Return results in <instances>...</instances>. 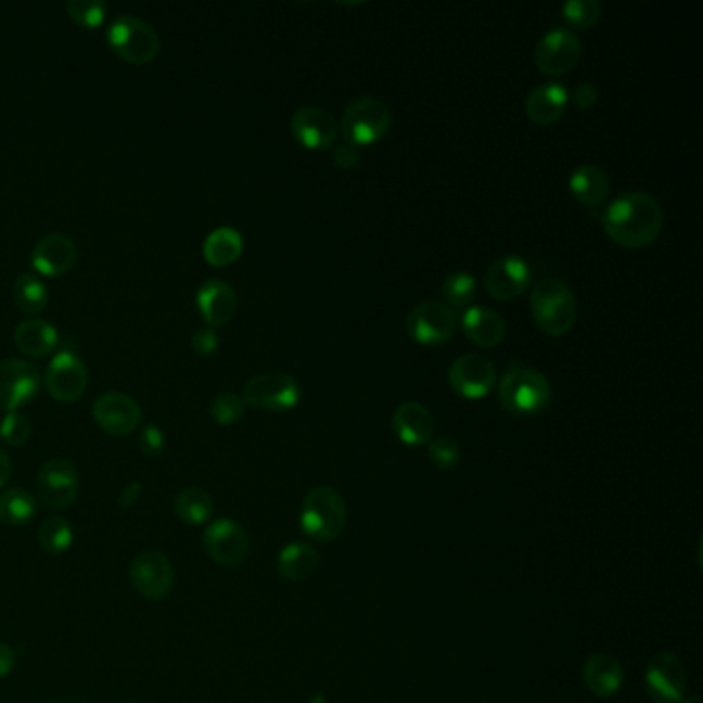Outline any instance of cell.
I'll return each mask as SVG.
<instances>
[{
  "mask_svg": "<svg viewBox=\"0 0 703 703\" xmlns=\"http://www.w3.org/2000/svg\"><path fill=\"white\" fill-rule=\"evenodd\" d=\"M602 226L609 238L623 248H646L661 235L664 213L652 194L631 190L606 205Z\"/></svg>",
  "mask_w": 703,
  "mask_h": 703,
  "instance_id": "cell-1",
  "label": "cell"
},
{
  "mask_svg": "<svg viewBox=\"0 0 703 703\" xmlns=\"http://www.w3.org/2000/svg\"><path fill=\"white\" fill-rule=\"evenodd\" d=\"M531 310L540 331L559 336L572 331V327L576 324L578 304L574 291L565 281L545 277L533 287Z\"/></svg>",
  "mask_w": 703,
  "mask_h": 703,
  "instance_id": "cell-2",
  "label": "cell"
},
{
  "mask_svg": "<svg viewBox=\"0 0 703 703\" xmlns=\"http://www.w3.org/2000/svg\"><path fill=\"white\" fill-rule=\"evenodd\" d=\"M551 396L547 375L524 363H512L499 380V400L510 413H540L549 407Z\"/></svg>",
  "mask_w": 703,
  "mask_h": 703,
  "instance_id": "cell-3",
  "label": "cell"
},
{
  "mask_svg": "<svg viewBox=\"0 0 703 703\" xmlns=\"http://www.w3.org/2000/svg\"><path fill=\"white\" fill-rule=\"evenodd\" d=\"M302 531L318 542H331L341 537L347 522V506L343 496L329 485L314 487L304 497L299 512Z\"/></svg>",
  "mask_w": 703,
  "mask_h": 703,
  "instance_id": "cell-4",
  "label": "cell"
},
{
  "mask_svg": "<svg viewBox=\"0 0 703 703\" xmlns=\"http://www.w3.org/2000/svg\"><path fill=\"white\" fill-rule=\"evenodd\" d=\"M391 125H393L391 107L378 98L366 95L353 100L352 104L345 107L338 128L343 130L345 141L359 149L361 145H372L380 139H384L386 132L391 130Z\"/></svg>",
  "mask_w": 703,
  "mask_h": 703,
  "instance_id": "cell-5",
  "label": "cell"
},
{
  "mask_svg": "<svg viewBox=\"0 0 703 703\" xmlns=\"http://www.w3.org/2000/svg\"><path fill=\"white\" fill-rule=\"evenodd\" d=\"M107 43L116 56L130 64L151 63L162 46L155 27L135 15H120L112 22Z\"/></svg>",
  "mask_w": 703,
  "mask_h": 703,
  "instance_id": "cell-6",
  "label": "cell"
},
{
  "mask_svg": "<svg viewBox=\"0 0 703 703\" xmlns=\"http://www.w3.org/2000/svg\"><path fill=\"white\" fill-rule=\"evenodd\" d=\"M36 494L48 510H68L81 494V478L75 464L66 458H50L43 462L36 478Z\"/></svg>",
  "mask_w": 703,
  "mask_h": 703,
  "instance_id": "cell-7",
  "label": "cell"
},
{
  "mask_svg": "<svg viewBox=\"0 0 703 703\" xmlns=\"http://www.w3.org/2000/svg\"><path fill=\"white\" fill-rule=\"evenodd\" d=\"M302 398V386L285 372L258 373L250 378L242 393V400L250 407L283 413L293 409Z\"/></svg>",
  "mask_w": 703,
  "mask_h": 703,
  "instance_id": "cell-8",
  "label": "cell"
},
{
  "mask_svg": "<svg viewBox=\"0 0 703 703\" xmlns=\"http://www.w3.org/2000/svg\"><path fill=\"white\" fill-rule=\"evenodd\" d=\"M456 329V311L439 299L419 302L407 316V332L421 345H444L455 336Z\"/></svg>",
  "mask_w": 703,
  "mask_h": 703,
  "instance_id": "cell-9",
  "label": "cell"
},
{
  "mask_svg": "<svg viewBox=\"0 0 703 703\" xmlns=\"http://www.w3.org/2000/svg\"><path fill=\"white\" fill-rule=\"evenodd\" d=\"M128 578L132 588L149 600H164L171 595L176 574L166 553L149 549L130 561Z\"/></svg>",
  "mask_w": 703,
  "mask_h": 703,
  "instance_id": "cell-10",
  "label": "cell"
},
{
  "mask_svg": "<svg viewBox=\"0 0 703 703\" xmlns=\"http://www.w3.org/2000/svg\"><path fill=\"white\" fill-rule=\"evenodd\" d=\"M208 558L223 567H240L250 555L248 533L231 517H217L203 533Z\"/></svg>",
  "mask_w": 703,
  "mask_h": 703,
  "instance_id": "cell-11",
  "label": "cell"
},
{
  "mask_svg": "<svg viewBox=\"0 0 703 703\" xmlns=\"http://www.w3.org/2000/svg\"><path fill=\"white\" fill-rule=\"evenodd\" d=\"M40 372L25 359L0 361V409L15 413L40 393Z\"/></svg>",
  "mask_w": 703,
  "mask_h": 703,
  "instance_id": "cell-12",
  "label": "cell"
},
{
  "mask_svg": "<svg viewBox=\"0 0 703 703\" xmlns=\"http://www.w3.org/2000/svg\"><path fill=\"white\" fill-rule=\"evenodd\" d=\"M581 56V42L572 29L555 27L549 29L537 43L535 64L545 75L570 73Z\"/></svg>",
  "mask_w": 703,
  "mask_h": 703,
  "instance_id": "cell-13",
  "label": "cell"
},
{
  "mask_svg": "<svg viewBox=\"0 0 703 703\" xmlns=\"http://www.w3.org/2000/svg\"><path fill=\"white\" fill-rule=\"evenodd\" d=\"M450 386L464 398H483L496 386L497 370L494 361L478 353H464L456 357L448 370Z\"/></svg>",
  "mask_w": 703,
  "mask_h": 703,
  "instance_id": "cell-14",
  "label": "cell"
},
{
  "mask_svg": "<svg viewBox=\"0 0 703 703\" xmlns=\"http://www.w3.org/2000/svg\"><path fill=\"white\" fill-rule=\"evenodd\" d=\"M93 419L105 434L123 437L143 423V409L128 394L105 393L93 402Z\"/></svg>",
  "mask_w": 703,
  "mask_h": 703,
  "instance_id": "cell-15",
  "label": "cell"
},
{
  "mask_svg": "<svg viewBox=\"0 0 703 703\" xmlns=\"http://www.w3.org/2000/svg\"><path fill=\"white\" fill-rule=\"evenodd\" d=\"M685 687L687 673L682 662L675 654L661 652L648 662L646 689L654 702L681 703L685 700Z\"/></svg>",
  "mask_w": 703,
  "mask_h": 703,
  "instance_id": "cell-16",
  "label": "cell"
},
{
  "mask_svg": "<svg viewBox=\"0 0 703 703\" xmlns=\"http://www.w3.org/2000/svg\"><path fill=\"white\" fill-rule=\"evenodd\" d=\"M46 386L61 402H75L84 396L87 388V368L84 359L73 352L63 349L56 353L52 363L46 370Z\"/></svg>",
  "mask_w": 703,
  "mask_h": 703,
  "instance_id": "cell-17",
  "label": "cell"
},
{
  "mask_svg": "<svg viewBox=\"0 0 703 703\" xmlns=\"http://www.w3.org/2000/svg\"><path fill=\"white\" fill-rule=\"evenodd\" d=\"M485 290L496 299H516L533 283L531 265L516 254L497 258L483 277Z\"/></svg>",
  "mask_w": 703,
  "mask_h": 703,
  "instance_id": "cell-18",
  "label": "cell"
},
{
  "mask_svg": "<svg viewBox=\"0 0 703 703\" xmlns=\"http://www.w3.org/2000/svg\"><path fill=\"white\" fill-rule=\"evenodd\" d=\"M291 132L293 137L308 149H329L334 145L336 137H338V120L332 116L329 110L324 107H316V105H308V107H299L290 123Z\"/></svg>",
  "mask_w": 703,
  "mask_h": 703,
  "instance_id": "cell-19",
  "label": "cell"
},
{
  "mask_svg": "<svg viewBox=\"0 0 703 703\" xmlns=\"http://www.w3.org/2000/svg\"><path fill=\"white\" fill-rule=\"evenodd\" d=\"M77 244L64 233H48L31 250V267L43 277H61L75 267Z\"/></svg>",
  "mask_w": 703,
  "mask_h": 703,
  "instance_id": "cell-20",
  "label": "cell"
},
{
  "mask_svg": "<svg viewBox=\"0 0 703 703\" xmlns=\"http://www.w3.org/2000/svg\"><path fill=\"white\" fill-rule=\"evenodd\" d=\"M196 306L210 329L226 327L238 310V297L231 285L221 279H208L196 291Z\"/></svg>",
  "mask_w": 703,
  "mask_h": 703,
  "instance_id": "cell-21",
  "label": "cell"
},
{
  "mask_svg": "<svg viewBox=\"0 0 703 703\" xmlns=\"http://www.w3.org/2000/svg\"><path fill=\"white\" fill-rule=\"evenodd\" d=\"M393 430L396 437L407 446H421L432 439L435 419L432 411L421 402H402L393 414Z\"/></svg>",
  "mask_w": 703,
  "mask_h": 703,
  "instance_id": "cell-22",
  "label": "cell"
},
{
  "mask_svg": "<svg viewBox=\"0 0 703 703\" xmlns=\"http://www.w3.org/2000/svg\"><path fill=\"white\" fill-rule=\"evenodd\" d=\"M567 102H570V91L565 85L542 84L528 93L524 110L533 123L553 125L563 116Z\"/></svg>",
  "mask_w": 703,
  "mask_h": 703,
  "instance_id": "cell-23",
  "label": "cell"
},
{
  "mask_svg": "<svg viewBox=\"0 0 703 703\" xmlns=\"http://www.w3.org/2000/svg\"><path fill=\"white\" fill-rule=\"evenodd\" d=\"M462 331L466 336L485 349L497 347L506 336V322L494 308L487 306H471L462 314Z\"/></svg>",
  "mask_w": 703,
  "mask_h": 703,
  "instance_id": "cell-24",
  "label": "cell"
},
{
  "mask_svg": "<svg viewBox=\"0 0 703 703\" xmlns=\"http://www.w3.org/2000/svg\"><path fill=\"white\" fill-rule=\"evenodd\" d=\"M581 677L586 687L597 695V698H613L623 685V666L609 654H592L581 670Z\"/></svg>",
  "mask_w": 703,
  "mask_h": 703,
  "instance_id": "cell-25",
  "label": "cell"
},
{
  "mask_svg": "<svg viewBox=\"0 0 703 703\" xmlns=\"http://www.w3.org/2000/svg\"><path fill=\"white\" fill-rule=\"evenodd\" d=\"M570 190L584 207H600L609 199V176L602 167L581 164L570 176Z\"/></svg>",
  "mask_w": 703,
  "mask_h": 703,
  "instance_id": "cell-26",
  "label": "cell"
},
{
  "mask_svg": "<svg viewBox=\"0 0 703 703\" xmlns=\"http://www.w3.org/2000/svg\"><path fill=\"white\" fill-rule=\"evenodd\" d=\"M15 345L29 357H46L56 352L59 331L42 318H31L15 329Z\"/></svg>",
  "mask_w": 703,
  "mask_h": 703,
  "instance_id": "cell-27",
  "label": "cell"
},
{
  "mask_svg": "<svg viewBox=\"0 0 703 703\" xmlns=\"http://www.w3.org/2000/svg\"><path fill=\"white\" fill-rule=\"evenodd\" d=\"M318 565H320V555L308 542H291L281 551L277 561L279 576L293 584L311 578Z\"/></svg>",
  "mask_w": 703,
  "mask_h": 703,
  "instance_id": "cell-28",
  "label": "cell"
},
{
  "mask_svg": "<svg viewBox=\"0 0 703 703\" xmlns=\"http://www.w3.org/2000/svg\"><path fill=\"white\" fill-rule=\"evenodd\" d=\"M242 250H244V238L238 229L217 228L208 233L203 254L208 265L228 267L240 258Z\"/></svg>",
  "mask_w": 703,
  "mask_h": 703,
  "instance_id": "cell-29",
  "label": "cell"
},
{
  "mask_svg": "<svg viewBox=\"0 0 703 703\" xmlns=\"http://www.w3.org/2000/svg\"><path fill=\"white\" fill-rule=\"evenodd\" d=\"M174 512L184 524L201 526L215 514V501L203 487H184L174 499Z\"/></svg>",
  "mask_w": 703,
  "mask_h": 703,
  "instance_id": "cell-30",
  "label": "cell"
},
{
  "mask_svg": "<svg viewBox=\"0 0 703 703\" xmlns=\"http://www.w3.org/2000/svg\"><path fill=\"white\" fill-rule=\"evenodd\" d=\"M38 514L36 497L25 489H7L0 496V520L9 526H25Z\"/></svg>",
  "mask_w": 703,
  "mask_h": 703,
  "instance_id": "cell-31",
  "label": "cell"
},
{
  "mask_svg": "<svg viewBox=\"0 0 703 703\" xmlns=\"http://www.w3.org/2000/svg\"><path fill=\"white\" fill-rule=\"evenodd\" d=\"M38 540L48 555H64L75 540L73 526L63 516H50L38 526Z\"/></svg>",
  "mask_w": 703,
  "mask_h": 703,
  "instance_id": "cell-32",
  "label": "cell"
},
{
  "mask_svg": "<svg viewBox=\"0 0 703 703\" xmlns=\"http://www.w3.org/2000/svg\"><path fill=\"white\" fill-rule=\"evenodd\" d=\"M13 297L20 310L25 314H40L48 306V287L38 274L23 272L13 285Z\"/></svg>",
  "mask_w": 703,
  "mask_h": 703,
  "instance_id": "cell-33",
  "label": "cell"
},
{
  "mask_svg": "<svg viewBox=\"0 0 703 703\" xmlns=\"http://www.w3.org/2000/svg\"><path fill=\"white\" fill-rule=\"evenodd\" d=\"M442 295L450 308H471L476 297V279L466 270H456L446 277L442 285Z\"/></svg>",
  "mask_w": 703,
  "mask_h": 703,
  "instance_id": "cell-34",
  "label": "cell"
},
{
  "mask_svg": "<svg viewBox=\"0 0 703 703\" xmlns=\"http://www.w3.org/2000/svg\"><path fill=\"white\" fill-rule=\"evenodd\" d=\"M66 13L71 20L77 23L84 29H95L104 23L107 15L105 2L100 0H68L66 2Z\"/></svg>",
  "mask_w": 703,
  "mask_h": 703,
  "instance_id": "cell-35",
  "label": "cell"
},
{
  "mask_svg": "<svg viewBox=\"0 0 703 703\" xmlns=\"http://www.w3.org/2000/svg\"><path fill=\"white\" fill-rule=\"evenodd\" d=\"M561 13L570 25L586 29L599 22L600 15H602V2L600 0H567L561 7Z\"/></svg>",
  "mask_w": 703,
  "mask_h": 703,
  "instance_id": "cell-36",
  "label": "cell"
},
{
  "mask_svg": "<svg viewBox=\"0 0 703 703\" xmlns=\"http://www.w3.org/2000/svg\"><path fill=\"white\" fill-rule=\"evenodd\" d=\"M210 419L219 425H233L244 417V400L233 393H219L210 400Z\"/></svg>",
  "mask_w": 703,
  "mask_h": 703,
  "instance_id": "cell-37",
  "label": "cell"
},
{
  "mask_svg": "<svg viewBox=\"0 0 703 703\" xmlns=\"http://www.w3.org/2000/svg\"><path fill=\"white\" fill-rule=\"evenodd\" d=\"M427 455H430V460L434 462L437 469H452L458 464L460 460V446L458 442L448 437V435H442V437H435V439H430L427 442Z\"/></svg>",
  "mask_w": 703,
  "mask_h": 703,
  "instance_id": "cell-38",
  "label": "cell"
},
{
  "mask_svg": "<svg viewBox=\"0 0 703 703\" xmlns=\"http://www.w3.org/2000/svg\"><path fill=\"white\" fill-rule=\"evenodd\" d=\"M31 435V423L25 414L7 413L4 419L0 421V437L9 444V446H23Z\"/></svg>",
  "mask_w": 703,
  "mask_h": 703,
  "instance_id": "cell-39",
  "label": "cell"
},
{
  "mask_svg": "<svg viewBox=\"0 0 703 703\" xmlns=\"http://www.w3.org/2000/svg\"><path fill=\"white\" fill-rule=\"evenodd\" d=\"M139 448L145 456H159L166 448V434L162 432L159 425L149 423L145 430L139 435Z\"/></svg>",
  "mask_w": 703,
  "mask_h": 703,
  "instance_id": "cell-40",
  "label": "cell"
},
{
  "mask_svg": "<svg viewBox=\"0 0 703 703\" xmlns=\"http://www.w3.org/2000/svg\"><path fill=\"white\" fill-rule=\"evenodd\" d=\"M192 349L199 355H210L219 349V334L215 329H199L192 334Z\"/></svg>",
  "mask_w": 703,
  "mask_h": 703,
  "instance_id": "cell-41",
  "label": "cell"
},
{
  "mask_svg": "<svg viewBox=\"0 0 703 703\" xmlns=\"http://www.w3.org/2000/svg\"><path fill=\"white\" fill-rule=\"evenodd\" d=\"M572 102L578 105L579 110L595 107L597 102H599V89H597V85L588 84V81L576 85L572 89Z\"/></svg>",
  "mask_w": 703,
  "mask_h": 703,
  "instance_id": "cell-42",
  "label": "cell"
},
{
  "mask_svg": "<svg viewBox=\"0 0 703 703\" xmlns=\"http://www.w3.org/2000/svg\"><path fill=\"white\" fill-rule=\"evenodd\" d=\"M332 159H334L336 166L352 169V167L359 164V151H357V146L349 145V143H343V145H338L334 149Z\"/></svg>",
  "mask_w": 703,
  "mask_h": 703,
  "instance_id": "cell-43",
  "label": "cell"
},
{
  "mask_svg": "<svg viewBox=\"0 0 703 703\" xmlns=\"http://www.w3.org/2000/svg\"><path fill=\"white\" fill-rule=\"evenodd\" d=\"M15 662H17V654H15V650L9 646V643H4V641H0V679H4L7 675H11L13 673V668H15Z\"/></svg>",
  "mask_w": 703,
  "mask_h": 703,
  "instance_id": "cell-44",
  "label": "cell"
},
{
  "mask_svg": "<svg viewBox=\"0 0 703 703\" xmlns=\"http://www.w3.org/2000/svg\"><path fill=\"white\" fill-rule=\"evenodd\" d=\"M141 483H130V485H126L125 489H123V494L118 496V503H120V508H132V506H137V501L141 499Z\"/></svg>",
  "mask_w": 703,
  "mask_h": 703,
  "instance_id": "cell-45",
  "label": "cell"
},
{
  "mask_svg": "<svg viewBox=\"0 0 703 703\" xmlns=\"http://www.w3.org/2000/svg\"><path fill=\"white\" fill-rule=\"evenodd\" d=\"M11 475H13V462L7 455V450L0 446V489L9 483Z\"/></svg>",
  "mask_w": 703,
  "mask_h": 703,
  "instance_id": "cell-46",
  "label": "cell"
},
{
  "mask_svg": "<svg viewBox=\"0 0 703 703\" xmlns=\"http://www.w3.org/2000/svg\"><path fill=\"white\" fill-rule=\"evenodd\" d=\"M681 703H702V700H700L698 695H691V698H687V700H682Z\"/></svg>",
  "mask_w": 703,
  "mask_h": 703,
  "instance_id": "cell-47",
  "label": "cell"
},
{
  "mask_svg": "<svg viewBox=\"0 0 703 703\" xmlns=\"http://www.w3.org/2000/svg\"><path fill=\"white\" fill-rule=\"evenodd\" d=\"M125 703H137V702H125Z\"/></svg>",
  "mask_w": 703,
  "mask_h": 703,
  "instance_id": "cell-48",
  "label": "cell"
}]
</instances>
